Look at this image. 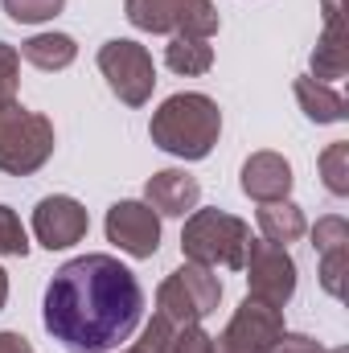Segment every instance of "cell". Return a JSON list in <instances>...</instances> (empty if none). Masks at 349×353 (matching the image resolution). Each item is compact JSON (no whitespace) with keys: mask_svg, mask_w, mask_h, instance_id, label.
<instances>
[{"mask_svg":"<svg viewBox=\"0 0 349 353\" xmlns=\"http://www.w3.org/2000/svg\"><path fill=\"white\" fill-rule=\"evenodd\" d=\"M169 353H214V337H210L201 325H181L173 333Z\"/></svg>","mask_w":349,"mask_h":353,"instance_id":"484cf974","label":"cell"},{"mask_svg":"<svg viewBox=\"0 0 349 353\" xmlns=\"http://www.w3.org/2000/svg\"><path fill=\"white\" fill-rule=\"evenodd\" d=\"M0 255H8V259H25L29 255V234H25L21 218L8 205H0Z\"/></svg>","mask_w":349,"mask_h":353,"instance_id":"7402d4cb","label":"cell"},{"mask_svg":"<svg viewBox=\"0 0 349 353\" xmlns=\"http://www.w3.org/2000/svg\"><path fill=\"white\" fill-rule=\"evenodd\" d=\"M21 58H25L29 66H37V70L54 74V70L74 66V58H79V41H74L70 33H33V37L21 46Z\"/></svg>","mask_w":349,"mask_h":353,"instance_id":"2e32d148","label":"cell"},{"mask_svg":"<svg viewBox=\"0 0 349 353\" xmlns=\"http://www.w3.org/2000/svg\"><path fill=\"white\" fill-rule=\"evenodd\" d=\"M0 4H4L8 21H17V25H41L66 8V0H0Z\"/></svg>","mask_w":349,"mask_h":353,"instance_id":"ffe728a7","label":"cell"},{"mask_svg":"<svg viewBox=\"0 0 349 353\" xmlns=\"http://www.w3.org/2000/svg\"><path fill=\"white\" fill-rule=\"evenodd\" d=\"M8 304V275H4V267H0V308Z\"/></svg>","mask_w":349,"mask_h":353,"instance_id":"f1b7e54d","label":"cell"},{"mask_svg":"<svg viewBox=\"0 0 349 353\" xmlns=\"http://www.w3.org/2000/svg\"><path fill=\"white\" fill-rule=\"evenodd\" d=\"M325 4V33L312 50V74L317 83H333L346 79L349 66V50H346V21H341V0H321Z\"/></svg>","mask_w":349,"mask_h":353,"instance_id":"5bb4252c","label":"cell"},{"mask_svg":"<svg viewBox=\"0 0 349 353\" xmlns=\"http://www.w3.org/2000/svg\"><path fill=\"white\" fill-rule=\"evenodd\" d=\"M144 201H148L161 218H185V214L197 210L201 185H197V176H189L185 169H161V173L148 176Z\"/></svg>","mask_w":349,"mask_h":353,"instance_id":"7c38bea8","label":"cell"},{"mask_svg":"<svg viewBox=\"0 0 349 353\" xmlns=\"http://www.w3.org/2000/svg\"><path fill=\"white\" fill-rule=\"evenodd\" d=\"M251 247V226L226 210H193L181 230V255L201 267L243 271Z\"/></svg>","mask_w":349,"mask_h":353,"instance_id":"3957f363","label":"cell"},{"mask_svg":"<svg viewBox=\"0 0 349 353\" xmlns=\"http://www.w3.org/2000/svg\"><path fill=\"white\" fill-rule=\"evenodd\" d=\"M279 337H283V308H271L247 296L235 308L222 337L214 341V353H271Z\"/></svg>","mask_w":349,"mask_h":353,"instance_id":"9c48e42d","label":"cell"},{"mask_svg":"<svg viewBox=\"0 0 349 353\" xmlns=\"http://www.w3.org/2000/svg\"><path fill=\"white\" fill-rule=\"evenodd\" d=\"M173 325L165 321V316H152L148 325H144V333H140V341L132 345V350L123 353H169V345H173Z\"/></svg>","mask_w":349,"mask_h":353,"instance_id":"603a6c76","label":"cell"},{"mask_svg":"<svg viewBox=\"0 0 349 353\" xmlns=\"http://www.w3.org/2000/svg\"><path fill=\"white\" fill-rule=\"evenodd\" d=\"M148 136L161 152H169L177 161H206L222 136V111L210 94L181 90L152 111Z\"/></svg>","mask_w":349,"mask_h":353,"instance_id":"7a4b0ae2","label":"cell"},{"mask_svg":"<svg viewBox=\"0 0 349 353\" xmlns=\"http://www.w3.org/2000/svg\"><path fill=\"white\" fill-rule=\"evenodd\" d=\"M259 234L263 243H275V247H292L308 234V222H304V210L296 201H263L259 205Z\"/></svg>","mask_w":349,"mask_h":353,"instance_id":"9a60e30c","label":"cell"},{"mask_svg":"<svg viewBox=\"0 0 349 353\" xmlns=\"http://www.w3.org/2000/svg\"><path fill=\"white\" fill-rule=\"evenodd\" d=\"M0 353H33V345H29V337L4 329V333H0Z\"/></svg>","mask_w":349,"mask_h":353,"instance_id":"83f0119b","label":"cell"},{"mask_svg":"<svg viewBox=\"0 0 349 353\" xmlns=\"http://www.w3.org/2000/svg\"><path fill=\"white\" fill-rule=\"evenodd\" d=\"M123 17L144 33H173V37H214L218 8L214 0H123Z\"/></svg>","mask_w":349,"mask_h":353,"instance_id":"52a82bcc","label":"cell"},{"mask_svg":"<svg viewBox=\"0 0 349 353\" xmlns=\"http://www.w3.org/2000/svg\"><path fill=\"white\" fill-rule=\"evenodd\" d=\"M271 353H329V350H325L321 341H312L308 333H288V329H283V337L275 341Z\"/></svg>","mask_w":349,"mask_h":353,"instance_id":"4316f807","label":"cell"},{"mask_svg":"<svg viewBox=\"0 0 349 353\" xmlns=\"http://www.w3.org/2000/svg\"><path fill=\"white\" fill-rule=\"evenodd\" d=\"M54 123L41 111H25L21 103L0 107V173L29 176L54 157Z\"/></svg>","mask_w":349,"mask_h":353,"instance_id":"277c9868","label":"cell"},{"mask_svg":"<svg viewBox=\"0 0 349 353\" xmlns=\"http://www.w3.org/2000/svg\"><path fill=\"white\" fill-rule=\"evenodd\" d=\"M243 271H247V296L259 300V304L283 308L296 296V259L288 255V247L251 239Z\"/></svg>","mask_w":349,"mask_h":353,"instance_id":"ba28073f","label":"cell"},{"mask_svg":"<svg viewBox=\"0 0 349 353\" xmlns=\"http://www.w3.org/2000/svg\"><path fill=\"white\" fill-rule=\"evenodd\" d=\"M329 353H349V350H329Z\"/></svg>","mask_w":349,"mask_h":353,"instance_id":"f546056e","label":"cell"},{"mask_svg":"<svg viewBox=\"0 0 349 353\" xmlns=\"http://www.w3.org/2000/svg\"><path fill=\"white\" fill-rule=\"evenodd\" d=\"M165 66L173 70V74H185V79H197V74H210V66H214V46H210V37H173L169 46H165Z\"/></svg>","mask_w":349,"mask_h":353,"instance_id":"ac0fdd59","label":"cell"},{"mask_svg":"<svg viewBox=\"0 0 349 353\" xmlns=\"http://www.w3.org/2000/svg\"><path fill=\"white\" fill-rule=\"evenodd\" d=\"M87 230H90V218L79 197L54 193V197H41L37 210H33V234H37V243L46 251H66V247L83 243Z\"/></svg>","mask_w":349,"mask_h":353,"instance_id":"8fae6325","label":"cell"},{"mask_svg":"<svg viewBox=\"0 0 349 353\" xmlns=\"http://www.w3.org/2000/svg\"><path fill=\"white\" fill-rule=\"evenodd\" d=\"M312 247H317V255L349 251V222L341 218V214H325V218H317V226H312Z\"/></svg>","mask_w":349,"mask_h":353,"instance_id":"44dd1931","label":"cell"},{"mask_svg":"<svg viewBox=\"0 0 349 353\" xmlns=\"http://www.w3.org/2000/svg\"><path fill=\"white\" fill-rule=\"evenodd\" d=\"M222 304V279L214 275V267L185 263L173 275H165V283L157 288V316H165L173 329L181 325H201L210 312H218Z\"/></svg>","mask_w":349,"mask_h":353,"instance_id":"5b68a950","label":"cell"},{"mask_svg":"<svg viewBox=\"0 0 349 353\" xmlns=\"http://www.w3.org/2000/svg\"><path fill=\"white\" fill-rule=\"evenodd\" d=\"M54 341L74 353L119 350L144 321V288L115 255H79L54 271L41 300Z\"/></svg>","mask_w":349,"mask_h":353,"instance_id":"6da1fadb","label":"cell"},{"mask_svg":"<svg viewBox=\"0 0 349 353\" xmlns=\"http://www.w3.org/2000/svg\"><path fill=\"white\" fill-rule=\"evenodd\" d=\"M296 103L300 111L312 119V123H341L346 119V99L329 83H317V79H296Z\"/></svg>","mask_w":349,"mask_h":353,"instance_id":"e0dca14e","label":"cell"},{"mask_svg":"<svg viewBox=\"0 0 349 353\" xmlns=\"http://www.w3.org/2000/svg\"><path fill=\"white\" fill-rule=\"evenodd\" d=\"M292 165L279 157V152H251L247 161H243V193L251 197V201H283L288 193H292Z\"/></svg>","mask_w":349,"mask_h":353,"instance_id":"4fadbf2b","label":"cell"},{"mask_svg":"<svg viewBox=\"0 0 349 353\" xmlns=\"http://www.w3.org/2000/svg\"><path fill=\"white\" fill-rule=\"evenodd\" d=\"M17 87H21V54L0 41V107L17 103Z\"/></svg>","mask_w":349,"mask_h":353,"instance_id":"cb8c5ba5","label":"cell"},{"mask_svg":"<svg viewBox=\"0 0 349 353\" xmlns=\"http://www.w3.org/2000/svg\"><path fill=\"white\" fill-rule=\"evenodd\" d=\"M103 226L107 243H115L128 259H152L161 247V214L148 201H115Z\"/></svg>","mask_w":349,"mask_h":353,"instance_id":"30bf717a","label":"cell"},{"mask_svg":"<svg viewBox=\"0 0 349 353\" xmlns=\"http://www.w3.org/2000/svg\"><path fill=\"white\" fill-rule=\"evenodd\" d=\"M99 74L107 79L111 94L128 107H144L157 90V66H152V54L132 41V37H111L103 41L99 50Z\"/></svg>","mask_w":349,"mask_h":353,"instance_id":"8992f818","label":"cell"},{"mask_svg":"<svg viewBox=\"0 0 349 353\" xmlns=\"http://www.w3.org/2000/svg\"><path fill=\"white\" fill-rule=\"evenodd\" d=\"M317 165H321V176H325V189L333 197H349V144L346 140L329 144Z\"/></svg>","mask_w":349,"mask_h":353,"instance_id":"d6986e66","label":"cell"},{"mask_svg":"<svg viewBox=\"0 0 349 353\" xmlns=\"http://www.w3.org/2000/svg\"><path fill=\"white\" fill-rule=\"evenodd\" d=\"M346 259L349 251H329V255H321V288L329 292V296H346Z\"/></svg>","mask_w":349,"mask_h":353,"instance_id":"d4e9b609","label":"cell"}]
</instances>
